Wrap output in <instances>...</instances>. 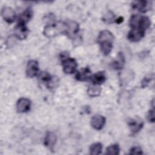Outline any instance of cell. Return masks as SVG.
<instances>
[{"label":"cell","instance_id":"484cf974","mask_svg":"<svg viewBox=\"0 0 155 155\" xmlns=\"http://www.w3.org/2000/svg\"><path fill=\"white\" fill-rule=\"evenodd\" d=\"M147 119L150 122H154L155 120V116H154V109L150 110L147 114Z\"/></svg>","mask_w":155,"mask_h":155},{"label":"cell","instance_id":"4316f807","mask_svg":"<svg viewBox=\"0 0 155 155\" xmlns=\"http://www.w3.org/2000/svg\"><path fill=\"white\" fill-rule=\"evenodd\" d=\"M123 20H124V18H123L122 17L120 16V17H119L118 18H116L115 22H116V23H117V24H120V23H121V22L123 21Z\"/></svg>","mask_w":155,"mask_h":155},{"label":"cell","instance_id":"2e32d148","mask_svg":"<svg viewBox=\"0 0 155 155\" xmlns=\"http://www.w3.org/2000/svg\"><path fill=\"white\" fill-rule=\"evenodd\" d=\"M106 80V76L105 73L103 71H98L92 75L91 80L93 82V84L99 85L103 84Z\"/></svg>","mask_w":155,"mask_h":155},{"label":"cell","instance_id":"277c9868","mask_svg":"<svg viewBox=\"0 0 155 155\" xmlns=\"http://www.w3.org/2000/svg\"><path fill=\"white\" fill-rule=\"evenodd\" d=\"M62 65L64 73L70 74L74 73L78 67L76 61L72 58H63Z\"/></svg>","mask_w":155,"mask_h":155},{"label":"cell","instance_id":"7c38bea8","mask_svg":"<svg viewBox=\"0 0 155 155\" xmlns=\"http://www.w3.org/2000/svg\"><path fill=\"white\" fill-rule=\"evenodd\" d=\"M92 74L88 67H84L78 71L76 74V79L79 81H87L91 80Z\"/></svg>","mask_w":155,"mask_h":155},{"label":"cell","instance_id":"cb8c5ba5","mask_svg":"<svg viewBox=\"0 0 155 155\" xmlns=\"http://www.w3.org/2000/svg\"><path fill=\"white\" fill-rule=\"evenodd\" d=\"M154 74H149L148 76H145L141 82V87L142 88L146 87L149 84V83L154 79Z\"/></svg>","mask_w":155,"mask_h":155},{"label":"cell","instance_id":"ba28073f","mask_svg":"<svg viewBox=\"0 0 155 155\" xmlns=\"http://www.w3.org/2000/svg\"><path fill=\"white\" fill-rule=\"evenodd\" d=\"M1 16L7 23H12L16 18V13L14 10L10 7H2L1 12Z\"/></svg>","mask_w":155,"mask_h":155},{"label":"cell","instance_id":"d4e9b609","mask_svg":"<svg viewBox=\"0 0 155 155\" xmlns=\"http://www.w3.org/2000/svg\"><path fill=\"white\" fill-rule=\"evenodd\" d=\"M142 150L139 147H133L130 150V154H142Z\"/></svg>","mask_w":155,"mask_h":155},{"label":"cell","instance_id":"8fae6325","mask_svg":"<svg viewBox=\"0 0 155 155\" xmlns=\"http://www.w3.org/2000/svg\"><path fill=\"white\" fill-rule=\"evenodd\" d=\"M128 125L131 132L133 134L138 133L143 126V121L140 119H130L128 120Z\"/></svg>","mask_w":155,"mask_h":155},{"label":"cell","instance_id":"5bb4252c","mask_svg":"<svg viewBox=\"0 0 155 155\" xmlns=\"http://www.w3.org/2000/svg\"><path fill=\"white\" fill-rule=\"evenodd\" d=\"M145 35V32L137 29V28H131L128 33L127 38L128 40L133 42H136L139 41Z\"/></svg>","mask_w":155,"mask_h":155},{"label":"cell","instance_id":"4fadbf2b","mask_svg":"<svg viewBox=\"0 0 155 155\" xmlns=\"http://www.w3.org/2000/svg\"><path fill=\"white\" fill-rule=\"evenodd\" d=\"M105 120L104 116L100 114H96L93 116L91 118V124L93 128L97 130H100L104 127L105 124Z\"/></svg>","mask_w":155,"mask_h":155},{"label":"cell","instance_id":"7402d4cb","mask_svg":"<svg viewBox=\"0 0 155 155\" xmlns=\"http://www.w3.org/2000/svg\"><path fill=\"white\" fill-rule=\"evenodd\" d=\"M120 148L118 144H113L108 147L106 149L105 154L110 155H117L119 154Z\"/></svg>","mask_w":155,"mask_h":155},{"label":"cell","instance_id":"52a82bcc","mask_svg":"<svg viewBox=\"0 0 155 155\" xmlns=\"http://www.w3.org/2000/svg\"><path fill=\"white\" fill-rule=\"evenodd\" d=\"M16 111L19 113H27L30 110L31 102L25 97H21L17 101L16 103Z\"/></svg>","mask_w":155,"mask_h":155},{"label":"cell","instance_id":"9a60e30c","mask_svg":"<svg viewBox=\"0 0 155 155\" xmlns=\"http://www.w3.org/2000/svg\"><path fill=\"white\" fill-rule=\"evenodd\" d=\"M57 140V137L56 135L53 133V132H47L44 140V143L45 147H47L50 150H53L54 146L55 145Z\"/></svg>","mask_w":155,"mask_h":155},{"label":"cell","instance_id":"8992f818","mask_svg":"<svg viewBox=\"0 0 155 155\" xmlns=\"http://www.w3.org/2000/svg\"><path fill=\"white\" fill-rule=\"evenodd\" d=\"M39 73V64L36 60H30L28 62L26 67L25 73L27 77L33 78Z\"/></svg>","mask_w":155,"mask_h":155},{"label":"cell","instance_id":"44dd1931","mask_svg":"<svg viewBox=\"0 0 155 155\" xmlns=\"http://www.w3.org/2000/svg\"><path fill=\"white\" fill-rule=\"evenodd\" d=\"M39 79L45 85H48L52 81V77L48 73L44 71L39 74Z\"/></svg>","mask_w":155,"mask_h":155},{"label":"cell","instance_id":"ffe728a7","mask_svg":"<svg viewBox=\"0 0 155 155\" xmlns=\"http://www.w3.org/2000/svg\"><path fill=\"white\" fill-rule=\"evenodd\" d=\"M102 150V145L100 142H95L91 144L90 147L89 151L90 154L97 155L101 153Z\"/></svg>","mask_w":155,"mask_h":155},{"label":"cell","instance_id":"30bf717a","mask_svg":"<svg viewBox=\"0 0 155 155\" xmlns=\"http://www.w3.org/2000/svg\"><path fill=\"white\" fill-rule=\"evenodd\" d=\"M67 23L66 34L69 38H72L74 37L79 31V24L73 21H68Z\"/></svg>","mask_w":155,"mask_h":155},{"label":"cell","instance_id":"ac0fdd59","mask_svg":"<svg viewBox=\"0 0 155 155\" xmlns=\"http://www.w3.org/2000/svg\"><path fill=\"white\" fill-rule=\"evenodd\" d=\"M32 15H33V12H32L31 9L30 8H27L25 11H24V12L19 15V19H18V22L26 24V23L30 21V19L31 18Z\"/></svg>","mask_w":155,"mask_h":155},{"label":"cell","instance_id":"3957f363","mask_svg":"<svg viewBox=\"0 0 155 155\" xmlns=\"http://www.w3.org/2000/svg\"><path fill=\"white\" fill-rule=\"evenodd\" d=\"M129 24L131 28H137L145 32L150 27L151 22L147 16L134 15L130 18Z\"/></svg>","mask_w":155,"mask_h":155},{"label":"cell","instance_id":"6da1fadb","mask_svg":"<svg viewBox=\"0 0 155 155\" xmlns=\"http://www.w3.org/2000/svg\"><path fill=\"white\" fill-rule=\"evenodd\" d=\"M114 39V37L113 33L107 30H102L99 33L97 42L99 44L102 53L105 56L108 55L111 51Z\"/></svg>","mask_w":155,"mask_h":155},{"label":"cell","instance_id":"5b68a950","mask_svg":"<svg viewBox=\"0 0 155 155\" xmlns=\"http://www.w3.org/2000/svg\"><path fill=\"white\" fill-rule=\"evenodd\" d=\"M28 34V29L26 24L18 22L14 28V35L19 39H25Z\"/></svg>","mask_w":155,"mask_h":155},{"label":"cell","instance_id":"603a6c76","mask_svg":"<svg viewBox=\"0 0 155 155\" xmlns=\"http://www.w3.org/2000/svg\"><path fill=\"white\" fill-rule=\"evenodd\" d=\"M103 20L107 22V23H112L116 21V18L114 15L111 12H108L107 15H105L103 17Z\"/></svg>","mask_w":155,"mask_h":155},{"label":"cell","instance_id":"e0dca14e","mask_svg":"<svg viewBox=\"0 0 155 155\" xmlns=\"http://www.w3.org/2000/svg\"><path fill=\"white\" fill-rule=\"evenodd\" d=\"M125 57L122 53L119 52L116 59L112 62V67L116 70H120L125 64Z\"/></svg>","mask_w":155,"mask_h":155},{"label":"cell","instance_id":"7a4b0ae2","mask_svg":"<svg viewBox=\"0 0 155 155\" xmlns=\"http://www.w3.org/2000/svg\"><path fill=\"white\" fill-rule=\"evenodd\" d=\"M66 22L59 21L47 25L43 31L44 35L47 38H53L61 34H66Z\"/></svg>","mask_w":155,"mask_h":155},{"label":"cell","instance_id":"9c48e42d","mask_svg":"<svg viewBox=\"0 0 155 155\" xmlns=\"http://www.w3.org/2000/svg\"><path fill=\"white\" fill-rule=\"evenodd\" d=\"M132 8L141 13H145L150 10L151 2L148 1H134L132 2Z\"/></svg>","mask_w":155,"mask_h":155},{"label":"cell","instance_id":"d6986e66","mask_svg":"<svg viewBox=\"0 0 155 155\" xmlns=\"http://www.w3.org/2000/svg\"><path fill=\"white\" fill-rule=\"evenodd\" d=\"M101 92V88L97 85H90L87 89V93L90 97H97L100 95Z\"/></svg>","mask_w":155,"mask_h":155}]
</instances>
